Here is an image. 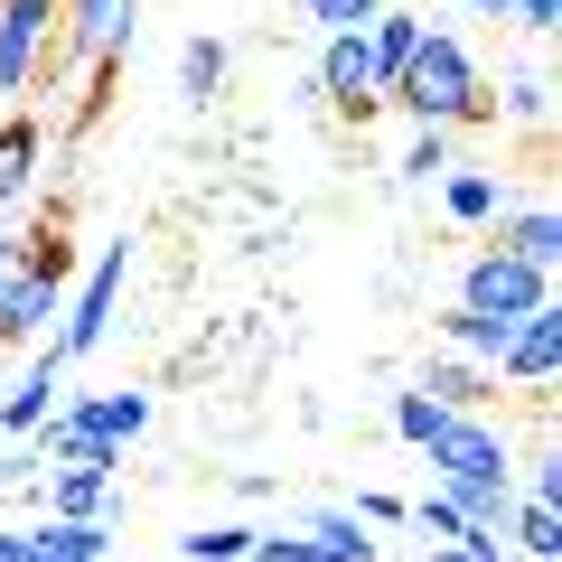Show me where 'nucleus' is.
I'll use <instances>...</instances> for the list:
<instances>
[{
	"instance_id": "nucleus-1",
	"label": "nucleus",
	"mask_w": 562,
	"mask_h": 562,
	"mask_svg": "<svg viewBox=\"0 0 562 562\" xmlns=\"http://www.w3.org/2000/svg\"><path fill=\"white\" fill-rule=\"evenodd\" d=\"M422 460H431V487H450V497H460L469 525L506 535V516H516V450H506V431H487L479 413H460L441 441L422 450Z\"/></svg>"
},
{
	"instance_id": "nucleus-2",
	"label": "nucleus",
	"mask_w": 562,
	"mask_h": 562,
	"mask_svg": "<svg viewBox=\"0 0 562 562\" xmlns=\"http://www.w3.org/2000/svg\"><path fill=\"white\" fill-rule=\"evenodd\" d=\"M384 103H403L413 122H441V132H460V122H487V113H497V94H487L479 57H469L450 29H422V38H413V57H403V76H394V94H384Z\"/></svg>"
},
{
	"instance_id": "nucleus-3",
	"label": "nucleus",
	"mask_w": 562,
	"mask_h": 562,
	"mask_svg": "<svg viewBox=\"0 0 562 562\" xmlns=\"http://www.w3.org/2000/svg\"><path fill=\"white\" fill-rule=\"evenodd\" d=\"M122 272H132V244H103V254L85 262V281H76V310H66V328H57V357H66V366H85L103 338H113Z\"/></svg>"
},
{
	"instance_id": "nucleus-4",
	"label": "nucleus",
	"mask_w": 562,
	"mask_h": 562,
	"mask_svg": "<svg viewBox=\"0 0 562 562\" xmlns=\"http://www.w3.org/2000/svg\"><path fill=\"white\" fill-rule=\"evenodd\" d=\"M543 301H553V272L516 262L506 244H487V254L460 272V310H479V319H525V310H543Z\"/></svg>"
},
{
	"instance_id": "nucleus-5",
	"label": "nucleus",
	"mask_w": 562,
	"mask_h": 562,
	"mask_svg": "<svg viewBox=\"0 0 562 562\" xmlns=\"http://www.w3.org/2000/svg\"><path fill=\"white\" fill-rule=\"evenodd\" d=\"M57 57V0H0V103H20Z\"/></svg>"
},
{
	"instance_id": "nucleus-6",
	"label": "nucleus",
	"mask_w": 562,
	"mask_h": 562,
	"mask_svg": "<svg viewBox=\"0 0 562 562\" xmlns=\"http://www.w3.org/2000/svg\"><path fill=\"white\" fill-rule=\"evenodd\" d=\"M319 94L338 103V113H375V47H366V29H328V47H319Z\"/></svg>"
},
{
	"instance_id": "nucleus-7",
	"label": "nucleus",
	"mask_w": 562,
	"mask_h": 562,
	"mask_svg": "<svg viewBox=\"0 0 562 562\" xmlns=\"http://www.w3.org/2000/svg\"><path fill=\"white\" fill-rule=\"evenodd\" d=\"M497 375H506V384H525V394H553V375H562V310H553V301L516 319V338H506Z\"/></svg>"
},
{
	"instance_id": "nucleus-8",
	"label": "nucleus",
	"mask_w": 562,
	"mask_h": 562,
	"mask_svg": "<svg viewBox=\"0 0 562 562\" xmlns=\"http://www.w3.org/2000/svg\"><path fill=\"white\" fill-rule=\"evenodd\" d=\"M57 384H66V357H57V338H38L29 375H20V384H0V441H10V450H20L29 431L57 413Z\"/></svg>"
},
{
	"instance_id": "nucleus-9",
	"label": "nucleus",
	"mask_w": 562,
	"mask_h": 562,
	"mask_svg": "<svg viewBox=\"0 0 562 562\" xmlns=\"http://www.w3.org/2000/svg\"><path fill=\"white\" fill-rule=\"evenodd\" d=\"M20 450H38V460H94V469H122V450L113 441H103V431H94V394H76V403H57V413H47L38 422V431H29V441Z\"/></svg>"
},
{
	"instance_id": "nucleus-10",
	"label": "nucleus",
	"mask_w": 562,
	"mask_h": 562,
	"mask_svg": "<svg viewBox=\"0 0 562 562\" xmlns=\"http://www.w3.org/2000/svg\"><path fill=\"white\" fill-rule=\"evenodd\" d=\"M57 38L76 47V57L113 66L122 47H132V0H57Z\"/></svg>"
},
{
	"instance_id": "nucleus-11",
	"label": "nucleus",
	"mask_w": 562,
	"mask_h": 562,
	"mask_svg": "<svg viewBox=\"0 0 562 562\" xmlns=\"http://www.w3.org/2000/svg\"><path fill=\"white\" fill-rule=\"evenodd\" d=\"M20 562H113V535L103 516H38L20 535Z\"/></svg>"
},
{
	"instance_id": "nucleus-12",
	"label": "nucleus",
	"mask_w": 562,
	"mask_h": 562,
	"mask_svg": "<svg viewBox=\"0 0 562 562\" xmlns=\"http://www.w3.org/2000/svg\"><path fill=\"white\" fill-rule=\"evenodd\" d=\"M57 291L66 281H47V272H10V291H0V347H20V338H47V319H57Z\"/></svg>"
},
{
	"instance_id": "nucleus-13",
	"label": "nucleus",
	"mask_w": 562,
	"mask_h": 562,
	"mask_svg": "<svg viewBox=\"0 0 562 562\" xmlns=\"http://www.w3.org/2000/svg\"><path fill=\"white\" fill-rule=\"evenodd\" d=\"M301 535L319 543V562H375V525H366L357 506H310Z\"/></svg>"
},
{
	"instance_id": "nucleus-14",
	"label": "nucleus",
	"mask_w": 562,
	"mask_h": 562,
	"mask_svg": "<svg viewBox=\"0 0 562 562\" xmlns=\"http://www.w3.org/2000/svg\"><path fill=\"white\" fill-rule=\"evenodd\" d=\"M441 206H450V225H497L506 216V188H497V169H460V160H450L441 169Z\"/></svg>"
},
{
	"instance_id": "nucleus-15",
	"label": "nucleus",
	"mask_w": 562,
	"mask_h": 562,
	"mask_svg": "<svg viewBox=\"0 0 562 562\" xmlns=\"http://www.w3.org/2000/svg\"><path fill=\"white\" fill-rule=\"evenodd\" d=\"M113 479H122V469L66 460L57 479H47V516H103V506H113Z\"/></svg>"
},
{
	"instance_id": "nucleus-16",
	"label": "nucleus",
	"mask_w": 562,
	"mask_h": 562,
	"mask_svg": "<svg viewBox=\"0 0 562 562\" xmlns=\"http://www.w3.org/2000/svg\"><path fill=\"white\" fill-rule=\"evenodd\" d=\"M516 553L525 562H562V497H535V487H516Z\"/></svg>"
},
{
	"instance_id": "nucleus-17",
	"label": "nucleus",
	"mask_w": 562,
	"mask_h": 562,
	"mask_svg": "<svg viewBox=\"0 0 562 562\" xmlns=\"http://www.w3.org/2000/svg\"><path fill=\"white\" fill-rule=\"evenodd\" d=\"M29 179H38V122L10 113V122H0V216L29 198Z\"/></svg>"
},
{
	"instance_id": "nucleus-18",
	"label": "nucleus",
	"mask_w": 562,
	"mask_h": 562,
	"mask_svg": "<svg viewBox=\"0 0 562 562\" xmlns=\"http://www.w3.org/2000/svg\"><path fill=\"white\" fill-rule=\"evenodd\" d=\"M497 244H506L516 262H535V272H553V262H562V216H553V206H516Z\"/></svg>"
},
{
	"instance_id": "nucleus-19",
	"label": "nucleus",
	"mask_w": 562,
	"mask_h": 562,
	"mask_svg": "<svg viewBox=\"0 0 562 562\" xmlns=\"http://www.w3.org/2000/svg\"><path fill=\"white\" fill-rule=\"evenodd\" d=\"M150 413H160V403H150V394H140V384H113V394H94V431H103V441H140V431H150Z\"/></svg>"
},
{
	"instance_id": "nucleus-20",
	"label": "nucleus",
	"mask_w": 562,
	"mask_h": 562,
	"mask_svg": "<svg viewBox=\"0 0 562 562\" xmlns=\"http://www.w3.org/2000/svg\"><path fill=\"white\" fill-rule=\"evenodd\" d=\"M403 525H422L431 543H469V535H487V525H469V516H460V497H450V487H422V497L403 506Z\"/></svg>"
},
{
	"instance_id": "nucleus-21",
	"label": "nucleus",
	"mask_w": 562,
	"mask_h": 562,
	"mask_svg": "<svg viewBox=\"0 0 562 562\" xmlns=\"http://www.w3.org/2000/svg\"><path fill=\"white\" fill-rule=\"evenodd\" d=\"M441 338L460 347V357L497 366V357H506V338H516V319H479V310H450V319H441Z\"/></svg>"
},
{
	"instance_id": "nucleus-22",
	"label": "nucleus",
	"mask_w": 562,
	"mask_h": 562,
	"mask_svg": "<svg viewBox=\"0 0 562 562\" xmlns=\"http://www.w3.org/2000/svg\"><path fill=\"white\" fill-rule=\"evenodd\" d=\"M450 422H460V413H450L441 394H422V384H413V394H394V431H403L413 450H431V441L450 431Z\"/></svg>"
},
{
	"instance_id": "nucleus-23",
	"label": "nucleus",
	"mask_w": 562,
	"mask_h": 562,
	"mask_svg": "<svg viewBox=\"0 0 562 562\" xmlns=\"http://www.w3.org/2000/svg\"><path fill=\"white\" fill-rule=\"evenodd\" d=\"M216 85H225V38H206V29H198V38L179 47V94H188V103H206Z\"/></svg>"
},
{
	"instance_id": "nucleus-24",
	"label": "nucleus",
	"mask_w": 562,
	"mask_h": 562,
	"mask_svg": "<svg viewBox=\"0 0 562 562\" xmlns=\"http://www.w3.org/2000/svg\"><path fill=\"white\" fill-rule=\"evenodd\" d=\"M422 394H441L450 413H479V403H487V384H479V366L441 357V366H431V375H422Z\"/></svg>"
},
{
	"instance_id": "nucleus-25",
	"label": "nucleus",
	"mask_w": 562,
	"mask_h": 562,
	"mask_svg": "<svg viewBox=\"0 0 562 562\" xmlns=\"http://www.w3.org/2000/svg\"><path fill=\"white\" fill-rule=\"evenodd\" d=\"M441 169H450V132H441V122H422V132H413V150H403V179H413V188H431Z\"/></svg>"
},
{
	"instance_id": "nucleus-26",
	"label": "nucleus",
	"mask_w": 562,
	"mask_h": 562,
	"mask_svg": "<svg viewBox=\"0 0 562 562\" xmlns=\"http://www.w3.org/2000/svg\"><path fill=\"white\" fill-rule=\"evenodd\" d=\"M179 553H188V562H244V553H254V535H244V525H198Z\"/></svg>"
},
{
	"instance_id": "nucleus-27",
	"label": "nucleus",
	"mask_w": 562,
	"mask_h": 562,
	"mask_svg": "<svg viewBox=\"0 0 562 562\" xmlns=\"http://www.w3.org/2000/svg\"><path fill=\"white\" fill-rule=\"evenodd\" d=\"M506 113L516 122H553V76H516L506 85Z\"/></svg>"
},
{
	"instance_id": "nucleus-28",
	"label": "nucleus",
	"mask_w": 562,
	"mask_h": 562,
	"mask_svg": "<svg viewBox=\"0 0 562 562\" xmlns=\"http://www.w3.org/2000/svg\"><path fill=\"white\" fill-rule=\"evenodd\" d=\"M244 562H319V543H310L301 525H291V535L272 525V535H254V553H244Z\"/></svg>"
},
{
	"instance_id": "nucleus-29",
	"label": "nucleus",
	"mask_w": 562,
	"mask_h": 562,
	"mask_svg": "<svg viewBox=\"0 0 562 562\" xmlns=\"http://www.w3.org/2000/svg\"><path fill=\"white\" fill-rule=\"evenodd\" d=\"M497 20H516L525 38H553V29H562V0H497Z\"/></svg>"
},
{
	"instance_id": "nucleus-30",
	"label": "nucleus",
	"mask_w": 562,
	"mask_h": 562,
	"mask_svg": "<svg viewBox=\"0 0 562 562\" xmlns=\"http://www.w3.org/2000/svg\"><path fill=\"white\" fill-rule=\"evenodd\" d=\"M431 562H506V535H469V543H431Z\"/></svg>"
},
{
	"instance_id": "nucleus-31",
	"label": "nucleus",
	"mask_w": 562,
	"mask_h": 562,
	"mask_svg": "<svg viewBox=\"0 0 562 562\" xmlns=\"http://www.w3.org/2000/svg\"><path fill=\"white\" fill-rule=\"evenodd\" d=\"M357 516H366V525L384 535V525H403V497H384V487H366V497H357Z\"/></svg>"
},
{
	"instance_id": "nucleus-32",
	"label": "nucleus",
	"mask_w": 562,
	"mask_h": 562,
	"mask_svg": "<svg viewBox=\"0 0 562 562\" xmlns=\"http://www.w3.org/2000/svg\"><path fill=\"white\" fill-rule=\"evenodd\" d=\"M10 272H20V244H10V235H0V291H10Z\"/></svg>"
},
{
	"instance_id": "nucleus-33",
	"label": "nucleus",
	"mask_w": 562,
	"mask_h": 562,
	"mask_svg": "<svg viewBox=\"0 0 562 562\" xmlns=\"http://www.w3.org/2000/svg\"><path fill=\"white\" fill-rule=\"evenodd\" d=\"M0 562H20V535H10V525H0Z\"/></svg>"
},
{
	"instance_id": "nucleus-34",
	"label": "nucleus",
	"mask_w": 562,
	"mask_h": 562,
	"mask_svg": "<svg viewBox=\"0 0 562 562\" xmlns=\"http://www.w3.org/2000/svg\"><path fill=\"white\" fill-rule=\"evenodd\" d=\"M469 10H479V20H497V0H469Z\"/></svg>"
}]
</instances>
